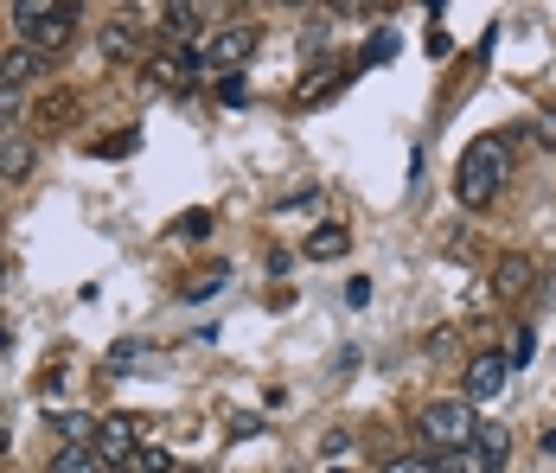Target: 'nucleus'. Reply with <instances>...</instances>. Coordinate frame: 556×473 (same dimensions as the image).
I'll list each match as a JSON object with an SVG mask.
<instances>
[{
    "mask_svg": "<svg viewBox=\"0 0 556 473\" xmlns=\"http://www.w3.org/2000/svg\"><path fill=\"white\" fill-rule=\"evenodd\" d=\"M505 179H511V141H505V135H480V141L460 154V166H454V199L467 211H486L500 199Z\"/></svg>",
    "mask_w": 556,
    "mask_h": 473,
    "instance_id": "nucleus-1",
    "label": "nucleus"
},
{
    "mask_svg": "<svg viewBox=\"0 0 556 473\" xmlns=\"http://www.w3.org/2000/svg\"><path fill=\"white\" fill-rule=\"evenodd\" d=\"M13 26L33 52H64L71 33H77V7L71 0H20L13 7Z\"/></svg>",
    "mask_w": 556,
    "mask_h": 473,
    "instance_id": "nucleus-2",
    "label": "nucleus"
},
{
    "mask_svg": "<svg viewBox=\"0 0 556 473\" xmlns=\"http://www.w3.org/2000/svg\"><path fill=\"white\" fill-rule=\"evenodd\" d=\"M416 435H422L429 448L454 455V448H467V441L480 435V416H473V403H467V397H435V403H422Z\"/></svg>",
    "mask_w": 556,
    "mask_h": 473,
    "instance_id": "nucleus-3",
    "label": "nucleus"
},
{
    "mask_svg": "<svg viewBox=\"0 0 556 473\" xmlns=\"http://www.w3.org/2000/svg\"><path fill=\"white\" fill-rule=\"evenodd\" d=\"M90 448H97L103 468H135V461H141V422L135 416H103Z\"/></svg>",
    "mask_w": 556,
    "mask_h": 473,
    "instance_id": "nucleus-4",
    "label": "nucleus"
},
{
    "mask_svg": "<svg viewBox=\"0 0 556 473\" xmlns=\"http://www.w3.org/2000/svg\"><path fill=\"white\" fill-rule=\"evenodd\" d=\"M205 71H218V77H237L243 64H250V52H256V26H218L205 46Z\"/></svg>",
    "mask_w": 556,
    "mask_h": 473,
    "instance_id": "nucleus-5",
    "label": "nucleus"
},
{
    "mask_svg": "<svg viewBox=\"0 0 556 473\" xmlns=\"http://www.w3.org/2000/svg\"><path fill=\"white\" fill-rule=\"evenodd\" d=\"M505 455H511V435H505V428H480L467 448H454V455H447L442 468L447 473H500Z\"/></svg>",
    "mask_w": 556,
    "mask_h": 473,
    "instance_id": "nucleus-6",
    "label": "nucleus"
},
{
    "mask_svg": "<svg viewBox=\"0 0 556 473\" xmlns=\"http://www.w3.org/2000/svg\"><path fill=\"white\" fill-rule=\"evenodd\" d=\"M505 384H511V359L505 352H480V359H467V371H460V397L467 403H493Z\"/></svg>",
    "mask_w": 556,
    "mask_h": 473,
    "instance_id": "nucleus-7",
    "label": "nucleus"
},
{
    "mask_svg": "<svg viewBox=\"0 0 556 473\" xmlns=\"http://www.w3.org/2000/svg\"><path fill=\"white\" fill-rule=\"evenodd\" d=\"M148 77H154V84H167V90H186V84H199V77H205V52H192V46H167V52L148 58Z\"/></svg>",
    "mask_w": 556,
    "mask_h": 473,
    "instance_id": "nucleus-8",
    "label": "nucleus"
},
{
    "mask_svg": "<svg viewBox=\"0 0 556 473\" xmlns=\"http://www.w3.org/2000/svg\"><path fill=\"white\" fill-rule=\"evenodd\" d=\"M345 77H352L345 64H320V71H314V84H301V90H294V109H320V103H333L339 90H345Z\"/></svg>",
    "mask_w": 556,
    "mask_h": 473,
    "instance_id": "nucleus-9",
    "label": "nucleus"
},
{
    "mask_svg": "<svg viewBox=\"0 0 556 473\" xmlns=\"http://www.w3.org/2000/svg\"><path fill=\"white\" fill-rule=\"evenodd\" d=\"M345 250H352V231H345V224H320V231H307V244H301L307 263H339Z\"/></svg>",
    "mask_w": 556,
    "mask_h": 473,
    "instance_id": "nucleus-10",
    "label": "nucleus"
},
{
    "mask_svg": "<svg viewBox=\"0 0 556 473\" xmlns=\"http://www.w3.org/2000/svg\"><path fill=\"white\" fill-rule=\"evenodd\" d=\"M205 20H212V13H205V7H186V0L161 7V33H167L173 46H192V33H199Z\"/></svg>",
    "mask_w": 556,
    "mask_h": 473,
    "instance_id": "nucleus-11",
    "label": "nucleus"
},
{
    "mask_svg": "<svg viewBox=\"0 0 556 473\" xmlns=\"http://www.w3.org/2000/svg\"><path fill=\"white\" fill-rule=\"evenodd\" d=\"M97 46H103V58H110V64H128V58L141 52V26L122 13L115 26H103V39H97Z\"/></svg>",
    "mask_w": 556,
    "mask_h": 473,
    "instance_id": "nucleus-12",
    "label": "nucleus"
},
{
    "mask_svg": "<svg viewBox=\"0 0 556 473\" xmlns=\"http://www.w3.org/2000/svg\"><path fill=\"white\" fill-rule=\"evenodd\" d=\"M33 77H39V52H33V46H13V52H0V84H7V90H26Z\"/></svg>",
    "mask_w": 556,
    "mask_h": 473,
    "instance_id": "nucleus-13",
    "label": "nucleus"
},
{
    "mask_svg": "<svg viewBox=\"0 0 556 473\" xmlns=\"http://www.w3.org/2000/svg\"><path fill=\"white\" fill-rule=\"evenodd\" d=\"M33 166H39V148H33L26 135H7V141H0V179H26Z\"/></svg>",
    "mask_w": 556,
    "mask_h": 473,
    "instance_id": "nucleus-14",
    "label": "nucleus"
},
{
    "mask_svg": "<svg viewBox=\"0 0 556 473\" xmlns=\"http://www.w3.org/2000/svg\"><path fill=\"white\" fill-rule=\"evenodd\" d=\"M46 473H110V468L97 461V448H84V441H64V448L52 455V468H46Z\"/></svg>",
    "mask_w": 556,
    "mask_h": 473,
    "instance_id": "nucleus-15",
    "label": "nucleus"
},
{
    "mask_svg": "<svg viewBox=\"0 0 556 473\" xmlns=\"http://www.w3.org/2000/svg\"><path fill=\"white\" fill-rule=\"evenodd\" d=\"M493 288H500V295H525V288H531V263H525V257H505V263L493 269Z\"/></svg>",
    "mask_w": 556,
    "mask_h": 473,
    "instance_id": "nucleus-16",
    "label": "nucleus"
},
{
    "mask_svg": "<svg viewBox=\"0 0 556 473\" xmlns=\"http://www.w3.org/2000/svg\"><path fill=\"white\" fill-rule=\"evenodd\" d=\"M224 282H230V269H205V275H192L179 295H186V301H205V295H218Z\"/></svg>",
    "mask_w": 556,
    "mask_h": 473,
    "instance_id": "nucleus-17",
    "label": "nucleus"
},
{
    "mask_svg": "<svg viewBox=\"0 0 556 473\" xmlns=\"http://www.w3.org/2000/svg\"><path fill=\"white\" fill-rule=\"evenodd\" d=\"M384 473H447V468L435 461V455H396Z\"/></svg>",
    "mask_w": 556,
    "mask_h": 473,
    "instance_id": "nucleus-18",
    "label": "nucleus"
},
{
    "mask_svg": "<svg viewBox=\"0 0 556 473\" xmlns=\"http://www.w3.org/2000/svg\"><path fill=\"white\" fill-rule=\"evenodd\" d=\"M212 231V211H179L173 217V237H205Z\"/></svg>",
    "mask_w": 556,
    "mask_h": 473,
    "instance_id": "nucleus-19",
    "label": "nucleus"
},
{
    "mask_svg": "<svg viewBox=\"0 0 556 473\" xmlns=\"http://www.w3.org/2000/svg\"><path fill=\"white\" fill-rule=\"evenodd\" d=\"M141 359H148V346H141V339H122L110 352V371H128V365H141Z\"/></svg>",
    "mask_w": 556,
    "mask_h": 473,
    "instance_id": "nucleus-20",
    "label": "nucleus"
},
{
    "mask_svg": "<svg viewBox=\"0 0 556 473\" xmlns=\"http://www.w3.org/2000/svg\"><path fill=\"white\" fill-rule=\"evenodd\" d=\"M218 103H224V109H243V103H250L243 77H218Z\"/></svg>",
    "mask_w": 556,
    "mask_h": 473,
    "instance_id": "nucleus-21",
    "label": "nucleus"
},
{
    "mask_svg": "<svg viewBox=\"0 0 556 473\" xmlns=\"http://www.w3.org/2000/svg\"><path fill=\"white\" fill-rule=\"evenodd\" d=\"M141 473H173V455L167 448H141V461H135Z\"/></svg>",
    "mask_w": 556,
    "mask_h": 473,
    "instance_id": "nucleus-22",
    "label": "nucleus"
},
{
    "mask_svg": "<svg viewBox=\"0 0 556 473\" xmlns=\"http://www.w3.org/2000/svg\"><path fill=\"white\" fill-rule=\"evenodd\" d=\"M135 148V128H122V135H110V141H97V154H110V160H122Z\"/></svg>",
    "mask_w": 556,
    "mask_h": 473,
    "instance_id": "nucleus-23",
    "label": "nucleus"
},
{
    "mask_svg": "<svg viewBox=\"0 0 556 473\" xmlns=\"http://www.w3.org/2000/svg\"><path fill=\"white\" fill-rule=\"evenodd\" d=\"M13 122H20V90L0 84V128H13Z\"/></svg>",
    "mask_w": 556,
    "mask_h": 473,
    "instance_id": "nucleus-24",
    "label": "nucleus"
},
{
    "mask_svg": "<svg viewBox=\"0 0 556 473\" xmlns=\"http://www.w3.org/2000/svg\"><path fill=\"white\" fill-rule=\"evenodd\" d=\"M345 301H352V308H365V301H371V282H365V275H352V282H345Z\"/></svg>",
    "mask_w": 556,
    "mask_h": 473,
    "instance_id": "nucleus-25",
    "label": "nucleus"
},
{
    "mask_svg": "<svg viewBox=\"0 0 556 473\" xmlns=\"http://www.w3.org/2000/svg\"><path fill=\"white\" fill-rule=\"evenodd\" d=\"M538 135H544V141H551V148H556V115H551V122H544V128H538Z\"/></svg>",
    "mask_w": 556,
    "mask_h": 473,
    "instance_id": "nucleus-26",
    "label": "nucleus"
},
{
    "mask_svg": "<svg viewBox=\"0 0 556 473\" xmlns=\"http://www.w3.org/2000/svg\"><path fill=\"white\" fill-rule=\"evenodd\" d=\"M544 455H551V461H556V428H551V435H544Z\"/></svg>",
    "mask_w": 556,
    "mask_h": 473,
    "instance_id": "nucleus-27",
    "label": "nucleus"
},
{
    "mask_svg": "<svg viewBox=\"0 0 556 473\" xmlns=\"http://www.w3.org/2000/svg\"><path fill=\"white\" fill-rule=\"evenodd\" d=\"M7 346H13V333H7V326H0V352H7Z\"/></svg>",
    "mask_w": 556,
    "mask_h": 473,
    "instance_id": "nucleus-28",
    "label": "nucleus"
},
{
    "mask_svg": "<svg viewBox=\"0 0 556 473\" xmlns=\"http://www.w3.org/2000/svg\"><path fill=\"white\" fill-rule=\"evenodd\" d=\"M0 455H7V428H0Z\"/></svg>",
    "mask_w": 556,
    "mask_h": 473,
    "instance_id": "nucleus-29",
    "label": "nucleus"
},
{
    "mask_svg": "<svg viewBox=\"0 0 556 473\" xmlns=\"http://www.w3.org/2000/svg\"><path fill=\"white\" fill-rule=\"evenodd\" d=\"M0 275H7V263H0Z\"/></svg>",
    "mask_w": 556,
    "mask_h": 473,
    "instance_id": "nucleus-30",
    "label": "nucleus"
},
{
    "mask_svg": "<svg viewBox=\"0 0 556 473\" xmlns=\"http://www.w3.org/2000/svg\"><path fill=\"white\" fill-rule=\"evenodd\" d=\"M333 473H345V468H333Z\"/></svg>",
    "mask_w": 556,
    "mask_h": 473,
    "instance_id": "nucleus-31",
    "label": "nucleus"
}]
</instances>
